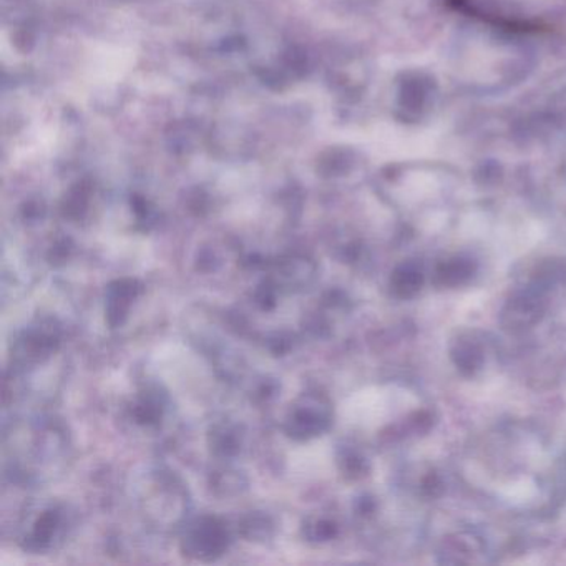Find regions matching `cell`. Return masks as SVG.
Returning a JSON list of instances; mask_svg holds the SVG:
<instances>
[{"mask_svg": "<svg viewBox=\"0 0 566 566\" xmlns=\"http://www.w3.org/2000/svg\"><path fill=\"white\" fill-rule=\"evenodd\" d=\"M469 267L462 263V261H460V263L457 261V263L447 264L443 273H440V276L444 278V283H446V281L447 283H460L462 278L469 276Z\"/></svg>", "mask_w": 566, "mask_h": 566, "instance_id": "6da1fadb", "label": "cell"}]
</instances>
